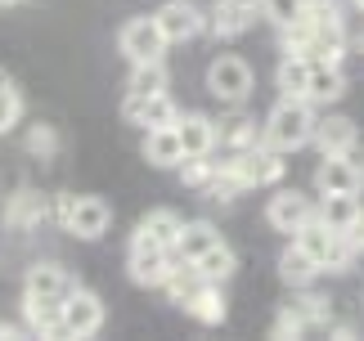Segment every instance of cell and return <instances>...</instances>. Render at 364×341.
Returning <instances> with one entry per match:
<instances>
[{
  "label": "cell",
  "mask_w": 364,
  "mask_h": 341,
  "mask_svg": "<svg viewBox=\"0 0 364 341\" xmlns=\"http://www.w3.org/2000/svg\"><path fill=\"white\" fill-rule=\"evenodd\" d=\"M315 126H319V117H315V104L311 99H279L274 104V112L265 117V144L270 148H279V153H292V148H301V144H311L315 139Z\"/></svg>",
  "instance_id": "obj_1"
},
{
  "label": "cell",
  "mask_w": 364,
  "mask_h": 341,
  "mask_svg": "<svg viewBox=\"0 0 364 341\" xmlns=\"http://www.w3.org/2000/svg\"><path fill=\"white\" fill-rule=\"evenodd\" d=\"M54 216H59V224H63L73 238H81V243L104 238L108 224H113V211H108L104 197H59Z\"/></svg>",
  "instance_id": "obj_2"
},
{
  "label": "cell",
  "mask_w": 364,
  "mask_h": 341,
  "mask_svg": "<svg viewBox=\"0 0 364 341\" xmlns=\"http://www.w3.org/2000/svg\"><path fill=\"white\" fill-rule=\"evenodd\" d=\"M252 67L247 59H239V54H220V59L207 67V90H212V99H220V104H243V99L252 94Z\"/></svg>",
  "instance_id": "obj_3"
},
{
  "label": "cell",
  "mask_w": 364,
  "mask_h": 341,
  "mask_svg": "<svg viewBox=\"0 0 364 341\" xmlns=\"http://www.w3.org/2000/svg\"><path fill=\"white\" fill-rule=\"evenodd\" d=\"M117 45H122V54L131 63H162V54H166V45L171 40L162 36V27H158V18H131L122 27V36H117Z\"/></svg>",
  "instance_id": "obj_4"
},
{
  "label": "cell",
  "mask_w": 364,
  "mask_h": 341,
  "mask_svg": "<svg viewBox=\"0 0 364 341\" xmlns=\"http://www.w3.org/2000/svg\"><path fill=\"white\" fill-rule=\"evenodd\" d=\"M319 211V202H311L306 193H297V189H279L270 202H265V220H270V229H279V234H297L306 220H311Z\"/></svg>",
  "instance_id": "obj_5"
},
{
  "label": "cell",
  "mask_w": 364,
  "mask_h": 341,
  "mask_svg": "<svg viewBox=\"0 0 364 341\" xmlns=\"http://www.w3.org/2000/svg\"><path fill=\"white\" fill-rule=\"evenodd\" d=\"M104 328V301L86 288H73L63 301V332L68 337H95Z\"/></svg>",
  "instance_id": "obj_6"
},
{
  "label": "cell",
  "mask_w": 364,
  "mask_h": 341,
  "mask_svg": "<svg viewBox=\"0 0 364 341\" xmlns=\"http://www.w3.org/2000/svg\"><path fill=\"white\" fill-rule=\"evenodd\" d=\"M364 170L351 153H324V162L315 170V189L319 193H360Z\"/></svg>",
  "instance_id": "obj_7"
},
{
  "label": "cell",
  "mask_w": 364,
  "mask_h": 341,
  "mask_svg": "<svg viewBox=\"0 0 364 341\" xmlns=\"http://www.w3.org/2000/svg\"><path fill=\"white\" fill-rule=\"evenodd\" d=\"M158 18V27H162V36L171 40V45H180V40H193L203 32V13L189 5V0H166V5L153 13Z\"/></svg>",
  "instance_id": "obj_8"
},
{
  "label": "cell",
  "mask_w": 364,
  "mask_h": 341,
  "mask_svg": "<svg viewBox=\"0 0 364 341\" xmlns=\"http://www.w3.org/2000/svg\"><path fill=\"white\" fill-rule=\"evenodd\" d=\"M77 283L63 274L54 261H41L27 269V278H23V296H41V301H68V292H73Z\"/></svg>",
  "instance_id": "obj_9"
},
{
  "label": "cell",
  "mask_w": 364,
  "mask_h": 341,
  "mask_svg": "<svg viewBox=\"0 0 364 341\" xmlns=\"http://www.w3.org/2000/svg\"><path fill=\"white\" fill-rule=\"evenodd\" d=\"M180 144H185V158H212L216 153V121L203 117V112H180L176 121Z\"/></svg>",
  "instance_id": "obj_10"
},
{
  "label": "cell",
  "mask_w": 364,
  "mask_h": 341,
  "mask_svg": "<svg viewBox=\"0 0 364 341\" xmlns=\"http://www.w3.org/2000/svg\"><path fill=\"white\" fill-rule=\"evenodd\" d=\"M23 319H27V332H41V337H68V332H63V301H41V296H23Z\"/></svg>",
  "instance_id": "obj_11"
},
{
  "label": "cell",
  "mask_w": 364,
  "mask_h": 341,
  "mask_svg": "<svg viewBox=\"0 0 364 341\" xmlns=\"http://www.w3.org/2000/svg\"><path fill=\"white\" fill-rule=\"evenodd\" d=\"M144 158L153 166H180L185 162V144H180L176 126H153V131H144Z\"/></svg>",
  "instance_id": "obj_12"
},
{
  "label": "cell",
  "mask_w": 364,
  "mask_h": 341,
  "mask_svg": "<svg viewBox=\"0 0 364 341\" xmlns=\"http://www.w3.org/2000/svg\"><path fill=\"white\" fill-rule=\"evenodd\" d=\"M360 211H364L360 193H319V220H324L328 229H338V234L351 229Z\"/></svg>",
  "instance_id": "obj_13"
},
{
  "label": "cell",
  "mask_w": 364,
  "mask_h": 341,
  "mask_svg": "<svg viewBox=\"0 0 364 341\" xmlns=\"http://www.w3.org/2000/svg\"><path fill=\"white\" fill-rule=\"evenodd\" d=\"M171 256L176 251H131V278L139 288H162L166 274H171Z\"/></svg>",
  "instance_id": "obj_14"
},
{
  "label": "cell",
  "mask_w": 364,
  "mask_h": 341,
  "mask_svg": "<svg viewBox=\"0 0 364 341\" xmlns=\"http://www.w3.org/2000/svg\"><path fill=\"white\" fill-rule=\"evenodd\" d=\"M346 90V77H342V63H315L311 67V85H306V99L319 108V104H333L342 99Z\"/></svg>",
  "instance_id": "obj_15"
},
{
  "label": "cell",
  "mask_w": 364,
  "mask_h": 341,
  "mask_svg": "<svg viewBox=\"0 0 364 341\" xmlns=\"http://www.w3.org/2000/svg\"><path fill=\"white\" fill-rule=\"evenodd\" d=\"M355 121L351 117H324L315 126V144H319V153H351L355 148Z\"/></svg>",
  "instance_id": "obj_16"
},
{
  "label": "cell",
  "mask_w": 364,
  "mask_h": 341,
  "mask_svg": "<svg viewBox=\"0 0 364 341\" xmlns=\"http://www.w3.org/2000/svg\"><path fill=\"white\" fill-rule=\"evenodd\" d=\"M180 229H185V220L176 216L171 207H158V211H149L144 220H139V234H149L158 247H166V251H176V243H180Z\"/></svg>",
  "instance_id": "obj_17"
},
{
  "label": "cell",
  "mask_w": 364,
  "mask_h": 341,
  "mask_svg": "<svg viewBox=\"0 0 364 341\" xmlns=\"http://www.w3.org/2000/svg\"><path fill=\"white\" fill-rule=\"evenodd\" d=\"M220 243V234H216V224L212 220H189L185 229H180V243H176V256L180 261H198L203 251H212Z\"/></svg>",
  "instance_id": "obj_18"
},
{
  "label": "cell",
  "mask_w": 364,
  "mask_h": 341,
  "mask_svg": "<svg viewBox=\"0 0 364 341\" xmlns=\"http://www.w3.org/2000/svg\"><path fill=\"white\" fill-rule=\"evenodd\" d=\"M311 67L315 59L311 54H284V63H279V90H284L288 99H306V85H311Z\"/></svg>",
  "instance_id": "obj_19"
},
{
  "label": "cell",
  "mask_w": 364,
  "mask_h": 341,
  "mask_svg": "<svg viewBox=\"0 0 364 341\" xmlns=\"http://www.w3.org/2000/svg\"><path fill=\"white\" fill-rule=\"evenodd\" d=\"M315 274H319V261H315V256L297 243V238H292V247L279 256V278L292 283V288H301V283H311Z\"/></svg>",
  "instance_id": "obj_20"
},
{
  "label": "cell",
  "mask_w": 364,
  "mask_h": 341,
  "mask_svg": "<svg viewBox=\"0 0 364 341\" xmlns=\"http://www.w3.org/2000/svg\"><path fill=\"white\" fill-rule=\"evenodd\" d=\"M252 18H257V9L239 5V0H220L216 13H212V32L225 36V40H234V36H243L247 27H252Z\"/></svg>",
  "instance_id": "obj_21"
},
{
  "label": "cell",
  "mask_w": 364,
  "mask_h": 341,
  "mask_svg": "<svg viewBox=\"0 0 364 341\" xmlns=\"http://www.w3.org/2000/svg\"><path fill=\"white\" fill-rule=\"evenodd\" d=\"M180 310H185V315H193L198 323H220V319H225V301H220V283H203V288L193 292V296H189V301L180 305Z\"/></svg>",
  "instance_id": "obj_22"
},
{
  "label": "cell",
  "mask_w": 364,
  "mask_h": 341,
  "mask_svg": "<svg viewBox=\"0 0 364 341\" xmlns=\"http://www.w3.org/2000/svg\"><path fill=\"white\" fill-rule=\"evenodd\" d=\"M180 121V108H176V99L171 94H149L144 104H139V121L135 126H144V131H153V126H176Z\"/></svg>",
  "instance_id": "obj_23"
},
{
  "label": "cell",
  "mask_w": 364,
  "mask_h": 341,
  "mask_svg": "<svg viewBox=\"0 0 364 341\" xmlns=\"http://www.w3.org/2000/svg\"><path fill=\"white\" fill-rule=\"evenodd\" d=\"M126 90L149 99V94H162L166 90V67L162 63H131V81H126Z\"/></svg>",
  "instance_id": "obj_24"
},
{
  "label": "cell",
  "mask_w": 364,
  "mask_h": 341,
  "mask_svg": "<svg viewBox=\"0 0 364 341\" xmlns=\"http://www.w3.org/2000/svg\"><path fill=\"white\" fill-rule=\"evenodd\" d=\"M252 144H261L252 117H230L225 126H216V148H252Z\"/></svg>",
  "instance_id": "obj_25"
},
{
  "label": "cell",
  "mask_w": 364,
  "mask_h": 341,
  "mask_svg": "<svg viewBox=\"0 0 364 341\" xmlns=\"http://www.w3.org/2000/svg\"><path fill=\"white\" fill-rule=\"evenodd\" d=\"M193 265H198V274H203L207 283H225V278L234 274V251H230L225 243H216L212 251H203Z\"/></svg>",
  "instance_id": "obj_26"
},
{
  "label": "cell",
  "mask_w": 364,
  "mask_h": 341,
  "mask_svg": "<svg viewBox=\"0 0 364 341\" xmlns=\"http://www.w3.org/2000/svg\"><path fill=\"white\" fill-rule=\"evenodd\" d=\"M261 13L279 27V32H288V27H297L306 18V0H261Z\"/></svg>",
  "instance_id": "obj_27"
},
{
  "label": "cell",
  "mask_w": 364,
  "mask_h": 341,
  "mask_svg": "<svg viewBox=\"0 0 364 341\" xmlns=\"http://www.w3.org/2000/svg\"><path fill=\"white\" fill-rule=\"evenodd\" d=\"M18 121H23V94L14 90V85H5V90H0V135H9Z\"/></svg>",
  "instance_id": "obj_28"
},
{
  "label": "cell",
  "mask_w": 364,
  "mask_h": 341,
  "mask_svg": "<svg viewBox=\"0 0 364 341\" xmlns=\"http://www.w3.org/2000/svg\"><path fill=\"white\" fill-rule=\"evenodd\" d=\"M41 216H46V207H41L32 193H23L18 202H14V216H9V220H14V224H32V220H41Z\"/></svg>",
  "instance_id": "obj_29"
},
{
  "label": "cell",
  "mask_w": 364,
  "mask_h": 341,
  "mask_svg": "<svg viewBox=\"0 0 364 341\" xmlns=\"http://www.w3.org/2000/svg\"><path fill=\"white\" fill-rule=\"evenodd\" d=\"M346 243H351L355 251H364V211L355 216V224H351V229H346Z\"/></svg>",
  "instance_id": "obj_30"
},
{
  "label": "cell",
  "mask_w": 364,
  "mask_h": 341,
  "mask_svg": "<svg viewBox=\"0 0 364 341\" xmlns=\"http://www.w3.org/2000/svg\"><path fill=\"white\" fill-rule=\"evenodd\" d=\"M32 148L41 153V148H54V135L50 131H32Z\"/></svg>",
  "instance_id": "obj_31"
},
{
  "label": "cell",
  "mask_w": 364,
  "mask_h": 341,
  "mask_svg": "<svg viewBox=\"0 0 364 341\" xmlns=\"http://www.w3.org/2000/svg\"><path fill=\"white\" fill-rule=\"evenodd\" d=\"M0 337H18V328H14V323H5V319H0Z\"/></svg>",
  "instance_id": "obj_32"
},
{
  "label": "cell",
  "mask_w": 364,
  "mask_h": 341,
  "mask_svg": "<svg viewBox=\"0 0 364 341\" xmlns=\"http://www.w3.org/2000/svg\"><path fill=\"white\" fill-rule=\"evenodd\" d=\"M5 85H14V81H9V72H5V67H0V90H5Z\"/></svg>",
  "instance_id": "obj_33"
},
{
  "label": "cell",
  "mask_w": 364,
  "mask_h": 341,
  "mask_svg": "<svg viewBox=\"0 0 364 341\" xmlns=\"http://www.w3.org/2000/svg\"><path fill=\"white\" fill-rule=\"evenodd\" d=\"M239 5H247V9H261V0H239Z\"/></svg>",
  "instance_id": "obj_34"
},
{
  "label": "cell",
  "mask_w": 364,
  "mask_h": 341,
  "mask_svg": "<svg viewBox=\"0 0 364 341\" xmlns=\"http://www.w3.org/2000/svg\"><path fill=\"white\" fill-rule=\"evenodd\" d=\"M355 9H364V0H355Z\"/></svg>",
  "instance_id": "obj_35"
},
{
  "label": "cell",
  "mask_w": 364,
  "mask_h": 341,
  "mask_svg": "<svg viewBox=\"0 0 364 341\" xmlns=\"http://www.w3.org/2000/svg\"><path fill=\"white\" fill-rule=\"evenodd\" d=\"M0 5H14V0H0Z\"/></svg>",
  "instance_id": "obj_36"
},
{
  "label": "cell",
  "mask_w": 364,
  "mask_h": 341,
  "mask_svg": "<svg viewBox=\"0 0 364 341\" xmlns=\"http://www.w3.org/2000/svg\"><path fill=\"white\" fill-rule=\"evenodd\" d=\"M360 170H364V162H360Z\"/></svg>",
  "instance_id": "obj_37"
}]
</instances>
